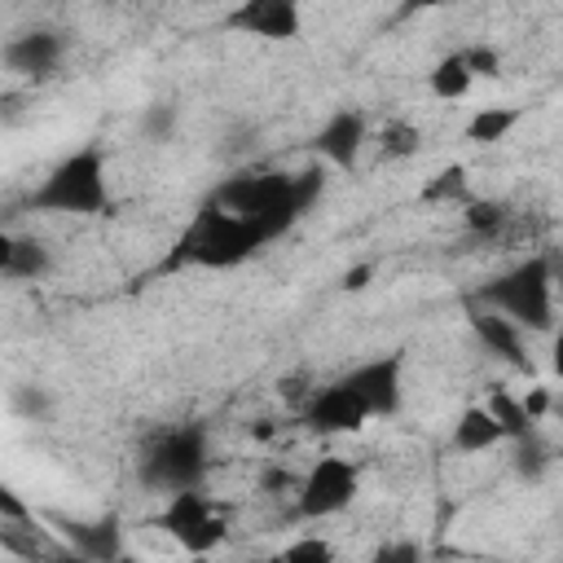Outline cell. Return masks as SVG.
I'll list each match as a JSON object with an SVG mask.
<instances>
[{
  "label": "cell",
  "instance_id": "6da1fadb",
  "mask_svg": "<svg viewBox=\"0 0 563 563\" xmlns=\"http://www.w3.org/2000/svg\"><path fill=\"white\" fill-rule=\"evenodd\" d=\"M321 167H303V172H242L229 176L224 185H216V194L207 202H216L220 211L246 220L260 242L282 238L317 198H321Z\"/></svg>",
  "mask_w": 563,
  "mask_h": 563
},
{
  "label": "cell",
  "instance_id": "7a4b0ae2",
  "mask_svg": "<svg viewBox=\"0 0 563 563\" xmlns=\"http://www.w3.org/2000/svg\"><path fill=\"white\" fill-rule=\"evenodd\" d=\"M260 246L264 242H260V233L246 220L220 211L216 202H202L194 211V220L185 224V233L176 238V246H172V255H167L163 268H180V264H194V268H233V264L251 260Z\"/></svg>",
  "mask_w": 563,
  "mask_h": 563
},
{
  "label": "cell",
  "instance_id": "3957f363",
  "mask_svg": "<svg viewBox=\"0 0 563 563\" xmlns=\"http://www.w3.org/2000/svg\"><path fill=\"white\" fill-rule=\"evenodd\" d=\"M479 303L510 317L519 330H554V264L545 255H528L506 268L497 282L479 290Z\"/></svg>",
  "mask_w": 563,
  "mask_h": 563
},
{
  "label": "cell",
  "instance_id": "277c9868",
  "mask_svg": "<svg viewBox=\"0 0 563 563\" xmlns=\"http://www.w3.org/2000/svg\"><path fill=\"white\" fill-rule=\"evenodd\" d=\"M106 202H110L106 158L92 145L66 154L31 194L35 211H57V216H92V211H106Z\"/></svg>",
  "mask_w": 563,
  "mask_h": 563
},
{
  "label": "cell",
  "instance_id": "5b68a950",
  "mask_svg": "<svg viewBox=\"0 0 563 563\" xmlns=\"http://www.w3.org/2000/svg\"><path fill=\"white\" fill-rule=\"evenodd\" d=\"M202 475H207V431L194 422L158 431L141 453V484L158 488L167 497L198 488Z\"/></svg>",
  "mask_w": 563,
  "mask_h": 563
},
{
  "label": "cell",
  "instance_id": "8992f818",
  "mask_svg": "<svg viewBox=\"0 0 563 563\" xmlns=\"http://www.w3.org/2000/svg\"><path fill=\"white\" fill-rule=\"evenodd\" d=\"M356 488H361V475L347 457H317L303 475H299V493H295V515L299 519H330V515H343L352 501H356Z\"/></svg>",
  "mask_w": 563,
  "mask_h": 563
},
{
  "label": "cell",
  "instance_id": "52a82bcc",
  "mask_svg": "<svg viewBox=\"0 0 563 563\" xmlns=\"http://www.w3.org/2000/svg\"><path fill=\"white\" fill-rule=\"evenodd\" d=\"M303 422H308L317 435H347V431H361V427L369 422V409H365V400L352 391V383L339 378V383H330V387H321V391L308 396Z\"/></svg>",
  "mask_w": 563,
  "mask_h": 563
},
{
  "label": "cell",
  "instance_id": "ba28073f",
  "mask_svg": "<svg viewBox=\"0 0 563 563\" xmlns=\"http://www.w3.org/2000/svg\"><path fill=\"white\" fill-rule=\"evenodd\" d=\"M400 369H405V361H400V352H391V356L361 361V365H356L352 374H343V378H347V383H352V391L365 400L369 418H387V413H396V409H400V396H405Z\"/></svg>",
  "mask_w": 563,
  "mask_h": 563
},
{
  "label": "cell",
  "instance_id": "9c48e42d",
  "mask_svg": "<svg viewBox=\"0 0 563 563\" xmlns=\"http://www.w3.org/2000/svg\"><path fill=\"white\" fill-rule=\"evenodd\" d=\"M466 321H471L475 339H479L493 356H501V361H506V365H515L519 374H532V356L523 352V330H519L510 317H501L497 308H488V303L471 299V303H466Z\"/></svg>",
  "mask_w": 563,
  "mask_h": 563
},
{
  "label": "cell",
  "instance_id": "30bf717a",
  "mask_svg": "<svg viewBox=\"0 0 563 563\" xmlns=\"http://www.w3.org/2000/svg\"><path fill=\"white\" fill-rule=\"evenodd\" d=\"M224 22L233 31L260 35V40H295L303 31V13L295 0H246V4L229 9Z\"/></svg>",
  "mask_w": 563,
  "mask_h": 563
},
{
  "label": "cell",
  "instance_id": "8fae6325",
  "mask_svg": "<svg viewBox=\"0 0 563 563\" xmlns=\"http://www.w3.org/2000/svg\"><path fill=\"white\" fill-rule=\"evenodd\" d=\"M365 136H369V128H365V114H361V110H334V114L321 123L312 150H317L325 163H334V167L347 172V167L356 163Z\"/></svg>",
  "mask_w": 563,
  "mask_h": 563
},
{
  "label": "cell",
  "instance_id": "7c38bea8",
  "mask_svg": "<svg viewBox=\"0 0 563 563\" xmlns=\"http://www.w3.org/2000/svg\"><path fill=\"white\" fill-rule=\"evenodd\" d=\"M4 66L18 70V75H48L57 62H62V35L53 31H26V35H13L4 48H0Z\"/></svg>",
  "mask_w": 563,
  "mask_h": 563
},
{
  "label": "cell",
  "instance_id": "4fadbf2b",
  "mask_svg": "<svg viewBox=\"0 0 563 563\" xmlns=\"http://www.w3.org/2000/svg\"><path fill=\"white\" fill-rule=\"evenodd\" d=\"M48 523H57L53 532H57L75 554H84V559H92V563H110V559L123 554L114 523H84V519H66V515H48Z\"/></svg>",
  "mask_w": 563,
  "mask_h": 563
},
{
  "label": "cell",
  "instance_id": "5bb4252c",
  "mask_svg": "<svg viewBox=\"0 0 563 563\" xmlns=\"http://www.w3.org/2000/svg\"><path fill=\"white\" fill-rule=\"evenodd\" d=\"M53 268V255L40 238H22V233H4L0 238V273L9 282H35Z\"/></svg>",
  "mask_w": 563,
  "mask_h": 563
},
{
  "label": "cell",
  "instance_id": "9a60e30c",
  "mask_svg": "<svg viewBox=\"0 0 563 563\" xmlns=\"http://www.w3.org/2000/svg\"><path fill=\"white\" fill-rule=\"evenodd\" d=\"M501 440H506V431L497 427V418L484 405H466L453 422V449L457 453H488Z\"/></svg>",
  "mask_w": 563,
  "mask_h": 563
},
{
  "label": "cell",
  "instance_id": "2e32d148",
  "mask_svg": "<svg viewBox=\"0 0 563 563\" xmlns=\"http://www.w3.org/2000/svg\"><path fill=\"white\" fill-rule=\"evenodd\" d=\"M207 515H216V501L202 493V488H185V493H172L163 515H158V528L172 532V537H185L194 523H202Z\"/></svg>",
  "mask_w": 563,
  "mask_h": 563
},
{
  "label": "cell",
  "instance_id": "e0dca14e",
  "mask_svg": "<svg viewBox=\"0 0 563 563\" xmlns=\"http://www.w3.org/2000/svg\"><path fill=\"white\" fill-rule=\"evenodd\" d=\"M471 84H475V75H471V66H466L462 53H444V57L431 66V75H427V88H431V97H440V101H462V97L471 92Z\"/></svg>",
  "mask_w": 563,
  "mask_h": 563
},
{
  "label": "cell",
  "instance_id": "ac0fdd59",
  "mask_svg": "<svg viewBox=\"0 0 563 563\" xmlns=\"http://www.w3.org/2000/svg\"><path fill=\"white\" fill-rule=\"evenodd\" d=\"M519 123V110L515 106H479L471 119H466V141L475 145H493V141H506V132Z\"/></svg>",
  "mask_w": 563,
  "mask_h": 563
},
{
  "label": "cell",
  "instance_id": "d6986e66",
  "mask_svg": "<svg viewBox=\"0 0 563 563\" xmlns=\"http://www.w3.org/2000/svg\"><path fill=\"white\" fill-rule=\"evenodd\" d=\"M484 409L497 418V427L506 431V440H528V435H532V418L523 413V400H519L515 391L493 387L488 400H484Z\"/></svg>",
  "mask_w": 563,
  "mask_h": 563
},
{
  "label": "cell",
  "instance_id": "ffe728a7",
  "mask_svg": "<svg viewBox=\"0 0 563 563\" xmlns=\"http://www.w3.org/2000/svg\"><path fill=\"white\" fill-rule=\"evenodd\" d=\"M510 207L497 202V198H471L462 202V224L475 233V238H501V229L510 224Z\"/></svg>",
  "mask_w": 563,
  "mask_h": 563
},
{
  "label": "cell",
  "instance_id": "44dd1931",
  "mask_svg": "<svg viewBox=\"0 0 563 563\" xmlns=\"http://www.w3.org/2000/svg\"><path fill=\"white\" fill-rule=\"evenodd\" d=\"M418 150H422V132H418L409 119L383 123V132H378V154H383V158H413Z\"/></svg>",
  "mask_w": 563,
  "mask_h": 563
},
{
  "label": "cell",
  "instance_id": "7402d4cb",
  "mask_svg": "<svg viewBox=\"0 0 563 563\" xmlns=\"http://www.w3.org/2000/svg\"><path fill=\"white\" fill-rule=\"evenodd\" d=\"M224 537H229V519L216 510V515H207L202 523H194L185 537H176V545H180L185 554H211V550L224 545Z\"/></svg>",
  "mask_w": 563,
  "mask_h": 563
},
{
  "label": "cell",
  "instance_id": "603a6c76",
  "mask_svg": "<svg viewBox=\"0 0 563 563\" xmlns=\"http://www.w3.org/2000/svg\"><path fill=\"white\" fill-rule=\"evenodd\" d=\"M422 202H471V194H466V167H444L435 180H427L422 185Z\"/></svg>",
  "mask_w": 563,
  "mask_h": 563
},
{
  "label": "cell",
  "instance_id": "cb8c5ba5",
  "mask_svg": "<svg viewBox=\"0 0 563 563\" xmlns=\"http://www.w3.org/2000/svg\"><path fill=\"white\" fill-rule=\"evenodd\" d=\"M273 563H334V545L325 537H295Z\"/></svg>",
  "mask_w": 563,
  "mask_h": 563
},
{
  "label": "cell",
  "instance_id": "d4e9b609",
  "mask_svg": "<svg viewBox=\"0 0 563 563\" xmlns=\"http://www.w3.org/2000/svg\"><path fill=\"white\" fill-rule=\"evenodd\" d=\"M462 57H466V66H471V75L479 79V75H497L501 70V53L493 48V44H466V48H457Z\"/></svg>",
  "mask_w": 563,
  "mask_h": 563
},
{
  "label": "cell",
  "instance_id": "484cf974",
  "mask_svg": "<svg viewBox=\"0 0 563 563\" xmlns=\"http://www.w3.org/2000/svg\"><path fill=\"white\" fill-rule=\"evenodd\" d=\"M141 128H145L150 141H167L172 128H176V106H150L145 119H141Z\"/></svg>",
  "mask_w": 563,
  "mask_h": 563
},
{
  "label": "cell",
  "instance_id": "4316f807",
  "mask_svg": "<svg viewBox=\"0 0 563 563\" xmlns=\"http://www.w3.org/2000/svg\"><path fill=\"white\" fill-rule=\"evenodd\" d=\"M369 563H422V550L413 541H387L369 554Z\"/></svg>",
  "mask_w": 563,
  "mask_h": 563
},
{
  "label": "cell",
  "instance_id": "83f0119b",
  "mask_svg": "<svg viewBox=\"0 0 563 563\" xmlns=\"http://www.w3.org/2000/svg\"><path fill=\"white\" fill-rule=\"evenodd\" d=\"M26 519H35V510L13 488H0V523H26Z\"/></svg>",
  "mask_w": 563,
  "mask_h": 563
},
{
  "label": "cell",
  "instance_id": "f1b7e54d",
  "mask_svg": "<svg viewBox=\"0 0 563 563\" xmlns=\"http://www.w3.org/2000/svg\"><path fill=\"white\" fill-rule=\"evenodd\" d=\"M260 488H264V493H299V479H295L286 466H268V471L260 475Z\"/></svg>",
  "mask_w": 563,
  "mask_h": 563
},
{
  "label": "cell",
  "instance_id": "f546056e",
  "mask_svg": "<svg viewBox=\"0 0 563 563\" xmlns=\"http://www.w3.org/2000/svg\"><path fill=\"white\" fill-rule=\"evenodd\" d=\"M554 409V400H550V391L545 387H528V396H523V413L537 422V418H545Z\"/></svg>",
  "mask_w": 563,
  "mask_h": 563
},
{
  "label": "cell",
  "instance_id": "4dcf8cb0",
  "mask_svg": "<svg viewBox=\"0 0 563 563\" xmlns=\"http://www.w3.org/2000/svg\"><path fill=\"white\" fill-rule=\"evenodd\" d=\"M541 466H545V453H541L537 444H528V449H519V471H523V475H537Z\"/></svg>",
  "mask_w": 563,
  "mask_h": 563
},
{
  "label": "cell",
  "instance_id": "1f68e13d",
  "mask_svg": "<svg viewBox=\"0 0 563 563\" xmlns=\"http://www.w3.org/2000/svg\"><path fill=\"white\" fill-rule=\"evenodd\" d=\"M550 374L563 383V330H554V339H550Z\"/></svg>",
  "mask_w": 563,
  "mask_h": 563
},
{
  "label": "cell",
  "instance_id": "d6a6232c",
  "mask_svg": "<svg viewBox=\"0 0 563 563\" xmlns=\"http://www.w3.org/2000/svg\"><path fill=\"white\" fill-rule=\"evenodd\" d=\"M369 273H374L369 264H361V268H347V277H343V286H347V290H361V286L369 282Z\"/></svg>",
  "mask_w": 563,
  "mask_h": 563
},
{
  "label": "cell",
  "instance_id": "836d02e7",
  "mask_svg": "<svg viewBox=\"0 0 563 563\" xmlns=\"http://www.w3.org/2000/svg\"><path fill=\"white\" fill-rule=\"evenodd\" d=\"M48 563H92V559H84V554H75L70 545H62V550H57V554H53Z\"/></svg>",
  "mask_w": 563,
  "mask_h": 563
},
{
  "label": "cell",
  "instance_id": "e575fe53",
  "mask_svg": "<svg viewBox=\"0 0 563 563\" xmlns=\"http://www.w3.org/2000/svg\"><path fill=\"white\" fill-rule=\"evenodd\" d=\"M110 563H136V559H128V554H119V559H110Z\"/></svg>",
  "mask_w": 563,
  "mask_h": 563
},
{
  "label": "cell",
  "instance_id": "d590c367",
  "mask_svg": "<svg viewBox=\"0 0 563 563\" xmlns=\"http://www.w3.org/2000/svg\"><path fill=\"white\" fill-rule=\"evenodd\" d=\"M268 563H273V559H268Z\"/></svg>",
  "mask_w": 563,
  "mask_h": 563
}]
</instances>
